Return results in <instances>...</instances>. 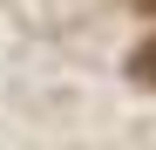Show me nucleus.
<instances>
[{"instance_id":"obj_1","label":"nucleus","mask_w":156,"mask_h":150,"mask_svg":"<svg viewBox=\"0 0 156 150\" xmlns=\"http://www.w3.org/2000/svg\"><path fill=\"white\" fill-rule=\"evenodd\" d=\"M136 68H143V82H156V34L136 48Z\"/></svg>"}]
</instances>
